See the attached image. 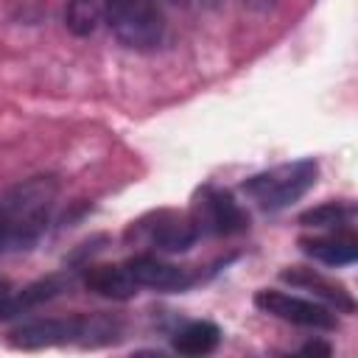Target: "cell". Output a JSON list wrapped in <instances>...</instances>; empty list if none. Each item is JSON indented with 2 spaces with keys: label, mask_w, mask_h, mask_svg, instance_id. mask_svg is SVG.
<instances>
[{
  "label": "cell",
  "mask_w": 358,
  "mask_h": 358,
  "mask_svg": "<svg viewBox=\"0 0 358 358\" xmlns=\"http://www.w3.org/2000/svg\"><path fill=\"white\" fill-rule=\"evenodd\" d=\"M59 196L53 173H36L0 196V255L31 249L48 229Z\"/></svg>",
  "instance_id": "cell-1"
},
{
  "label": "cell",
  "mask_w": 358,
  "mask_h": 358,
  "mask_svg": "<svg viewBox=\"0 0 358 358\" xmlns=\"http://www.w3.org/2000/svg\"><path fill=\"white\" fill-rule=\"evenodd\" d=\"M92 336H101V341H109L115 336V322L103 316H67V319H34L8 333V344L17 350H42V347H59L70 341L95 344Z\"/></svg>",
  "instance_id": "cell-2"
},
{
  "label": "cell",
  "mask_w": 358,
  "mask_h": 358,
  "mask_svg": "<svg viewBox=\"0 0 358 358\" xmlns=\"http://www.w3.org/2000/svg\"><path fill=\"white\" fill-rule=\"evenodd\" d=\"M319 176V165L316 159L305 157L296 162H285V165H274L263 173H255L243 182L246 196H252V201H257L260 210L266 213H277L285 210L288 204L299 201Z\"/></svg>",
  "instance_id": "cell-3"
},
{
  "label": "cell",
  "mask_w": 358,
  "mask_h": 358,
  "mask_svg": "<svg viewBox=\"0 0 358 358\" xmlns=\"http://www.w3.org/2000/svg\"><path fill=\"white\" fill-rule=\"evenodd\" d=\"M112 34L131 50H151L162 42L165 20L154 0H103Z\"/></svg>",
  "instance_id": "cell-4"
},
{
  "label": "cell",
  "mask_w": 358,
  "mask_h": 358,
  "mask_svg": "<svg viewBox=\"0 0 358 358\" xmlns=\"http://www.w3.org/2000/svg\"><path fill=\"white\" fill-rule=\"evenodd\" d=\"M199 227L196 221L187 215V213H173V210H159V213H151L145 218H140L129 232L126 238L131 241H140L157 252H171V255H179V252H187L196 241H199Z\"/></svg>",
  "instance_id": "cell-5"
},
{
  "label": "cell",
  "mask_w": 358,
  "mask_h": 358,
  "mask_svg": "<svg viewBox=\"0 0 358 358\" xmlns=\"http://www.w3.org/2000/svg\"><path fill=\"white\" fill-rule=\"evenodd\" d=\"M190 218L196 221L199 232H207V235H238L249 229V213L235 201L229 190H221L213 185L196 193Z\"/></svg>",
  "instance_id": "cell-6"
},
{
  "label": "cell",
  "mask_w": 358,
  "mask_h": 358,
  "mask_svg": "<svg viewBox=\"0 0 358 358\" xmlns=\"http://www.w3.org/2000/svg\"><path fill=\"white\" fill-rule=\"evenodd\" d=\"M255 305L263 313L277 316L291 324H299V327H310V330H336L338 327V319L330 313V308H324L313 299H302V296L277 291V288H260L255 294Z\"/></svg>",
  "instance_id": "cell-7"
},
{
  "label": "cell",
  "mask_w": 358,
  "mask_h": 358,
  "mask_svg": "<svg viewBox=\"0 0 358 358\" xmlns=\"http://www.w3.org/2000/svg\"><path fill=\"white\" fill-rule=\"evenodd\" d=\"M123 266L131 274V280L137 282V288H154V291L173 294V291H187L196 282V277L187 268L173 266L157 255H134Z\"/></svg>",
  "instance_id": "cell-8"
},
{
  "label": "cell",
  "mask_w": 358,
  "mask_h": 358,
  "mask_svg": "<svg viewBox=\"0 0 358 358\" xmlns=\"http://www.w3.org/2000/svg\"><path fill=\"white\" fill-rule=\"evenodd\" d=\"M73 285V277L70 274H48L14 294H3L0 296V319H11V316H20V313H28L56 296H62L64 291H70Z\"/></svg>",
  "instance_id": "cell-9"
},
{
  "label": "cell",
  "mask_w": 358,
  "mask_h": 358,
  "mask_svg": "<svg viewBox=\"0 0 358 358\" xmlns=\"http://www.w3.org/2000/svg\"><path fill=\"white\" fill-rule=\"evenodd\" d=\"M280 277H282L285 282L296 285V288L310 291L313 296L324 299L330 308H336V310H341V313H352V310H355L352 294H350L341 282H336V280H330V277H324V274H319V271H313V268L291 266V268H282Z\"/></svg>",
  "instance_id": "cell-10"
},
{
  "label": "cell",
  "mask_w": 358,
  "mask_h": 358,
  "mask_svg": "<svg viewBox=\"0 0 358 358\" xmlns=\"http://www.w3.org/2000/svg\"><path fill=\"white\" fill-rule=\"evenodd\" d=\"M299 249L324 266H350L358 257V241L352 232H333L322 238H299Z\"/></svg>",
  "instance_id": "cell-11"
},
{
  "label": "cell",
  "mask_w": 358,
  "mask_h": 358,
  "mask_svg": "<svg viewBox=\"0 0 358 358\" xmlns=\"http://www.w3.org/2000/svg\"><path fill=\"white\" fill-rule=\"evenodd\" d=\"M87 291L106 296V299H131L137 294V282L126 271V266H90L84 274Z\"/></svg>",
  "instance_id": "cell-12"
},
{
  "label": "cell",
  "mask_w": 358,
  "mask_h": 358,
  "mask_svg": "<svg viewBox=\"0 0 358 358\" xmlns=\"http://www.w3.org/2000/svg\"><path fill=\"white\" fill-rule=\"evenodd\" d=\"M173 350L179 355H207L221 344V327L213 322H187L173 333Z\"/></svg>",
  "instance_id": "cell-13"
},
{
  "label": "cell",
  "mask_w": 358,
  "mask_h": 358,
  "mask_svg": "<svg viewBox=\"0 0 358 358\" xmlns=\"http://www.w3.org/2000/svg\"><path fill=\"white\" fill-rule=\"evenodd\" d=\"M352 221H355L352 201H324L299 215L302 227H319V229H341V227H350Z\"/></svg>",
  "instance_id": "cell-14"
},
{
  "label": "cell",
  "mask_w": 358,
  "mask_h": 358,
  "mask_svg": "<svg viewBox=\"0 0 358 358\" xmlns=\"http://www.w3.org/2000/svg\"><path fill=\"white\" fill-rule=\"evenodd\" d=\"M98 22H101V8H98L95 0H67V6H64V25L76 36L95 34Z\"/></svg>",
  "instance_id": "cell-15"
},
{
  "label": "cell",
  "mask_w": 358,
  "mask_h": 358,
  "mask_svg": "<svg viewBox=\"0 0 358 358\" xmlns=\"http://www.w3.org/2000/svg\"><path fill=\"white\" fill-rule=\"evenodd\" d=\"M299 352H302V355H324V358H327V355L333 352V347H330V344H324V341H308Z\"/></svg>",
  "instance_id": "cell-16"
},
{
  "label": "cell",
  "mask_w": 358,
  "mask_h": 358,
  "mask_svg": "<svg viewBox=\"0 0 358 358\" xmlns=\"http://www.w3.org/2000/svg\"><path fill=\"white\" fill-rule=\"evenodd\" d=\"M249 11H255V14H266V11H271L274 8V3L277 0H241Z\"/></svg>",
  "instance_id": "cell-17"
},
{
  "label": "cell",
  "mask_w": 358,
  "mask_h": 358,
  "mask_svg": "<svg viewBox=\"0 0 358 358\" xmlns=\"http://www.w3.org/2000/svg\"><path fill=\"white\" fill-rule=\"evenodd\" d=\"M168 3H173V6H187L190 0H168Z\"/></svg>",
  "instance_id": "cell-18"
},
{
  "label": "cell",
  "mask_w": 358,
  "mask_h": 358,
  "mask_svg": "<svg viewBox=\"0 0 358 358\" xmlns=\"http://www.w3.org/2000/svg\"><path fill=\"white\" fill-rule=\"evenodd\" d=\"M204 3H207V6H218L221 0H204Z\"/></svg>",
  "instance_id": "cell-19"
}]
</instances>
